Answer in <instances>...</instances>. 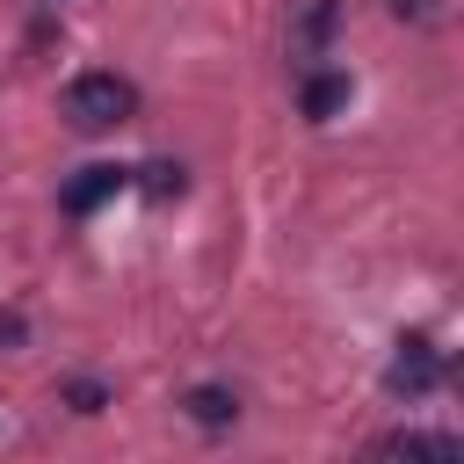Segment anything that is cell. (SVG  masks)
I'll list each match as a JSON object with an SVG mask.
<instances>
[{"label": "cell", "mask_w": 464, "mask_h": 464, "mask_svg": "<svg viewBox=\"0 0 464 464\" xmlns=\"http://www.w3.org/2000/svg\"><path fill=\"white\" fill-rule=\"evenodd\" d=\"M65 116H72L80 130H116V123L138 116V87H130L123 72H80V80L65 87Z\"/></svg>", "instance_id": "6da1fadb"}, {"label": "cell", "mask_w": 464, "mask_h": 464, "mask_svg": "<svg viewBox=\"0 0 464 464\" xmlns=\"http://www.w3.org/2000/svg\"><path fill=\"white\" fill-rule=\"evenodd\" d=\"M123 181H130L123 167H80V181H65V210H72V218H87V210H94V203H109Z\"/></svg>", "instance_id": "7a4b0ae2"}, {"label": "cell", "mask_w": 464, "mask_h": 464, "mask_svg": "<svg viewBox=\"0 0 464 464\" xmlns=\"http://www.w3.org/2000/svg\"><path fill=\"white\" fill-rule=\"evenodd\" d=\"M435 377H442L435 348H428V341H406V348H399V362H392V392H428Z\"/></svg>", "instance_id": "3957f363"}, {"label": "cell", "mask_w": 464, "mask_h": 464, "mask_svg": "<svg viewBox=\"0 0 464 464\" xmlns=\"http://www.w3.org/2000/svg\"><path fill=\"white\" fill-rule=\"evenodd\" d=\"M181 406H188V420H196V428H232V413H239V399H232L225 384H196Z\"/></svg>", "instance_id": "277c9868"}, {"label": "cell", "mask_w": 464, "mask_h": 464, "mask_svg": "<svg viewBox=\"0 0 464 464\" xmlns=\"http://www.w3.org/2000/svg\"><path fill=\"white\" fill-rule=\"evenodd\" d=\"M341 102H348V72H312V80H304V116H312V123H326Z\"/></svg>", "instance_id": "5b68a950"}, {"label": "cell", "mask_w": 464, "mask_h": 464, "mask_svg": "<svg viewBox=\"0 0 464 464\" xmlns=\"http://www.w3.org/2000/svg\"><path fill=\"white\" fill-rule=\"evenodd\" d=\"M377 450H392V457H457V435H420V428H399V435H384Z\"/></svg>", "instance_id": "8992f818"}, {"label": "cell", "mask_w": 464, "mask_h": 464, "mask_svg": "<svg viewBox=\"0 0 464 464\" xmlns=\"http://www.w3.org/2000/svg\"><path fill=\"white\" fill-rule=\"evenodd\" d=\"M138 174H145V188H152V196H181V167L152 160V167H138Z\"/></svg>", "instance_id": "52a82bcc"}, {"label": "cell", "mask_w": 464, "mask_h": 464, "mask_svg": "<svg viewBox=\"0 0 464 464\" xmlns=\"http://www.w3.org/2000/svg\"><path fill=\"white\" fill-rule=\"evenodd\" d=\"M65 399H72L80 413H102V399H109V392H102L94 377H72V384H65Z\"/></svg>", "instance_id": "ba28073f"}, {"label": "cell", "mask_w": 464, "mask_h": 464, "mask_svg": "<svg viewBox=\"0 0 464 464\" xmlns=\"http://www.w3.org/2000/svg\"><path fill=\"white\" fill-rule=\"evenodd\" d=\"M392 14H413V22H428V14H435V0H392Z\"/></svg>", "instance_id": "9c48e42d"}]
</instances>
